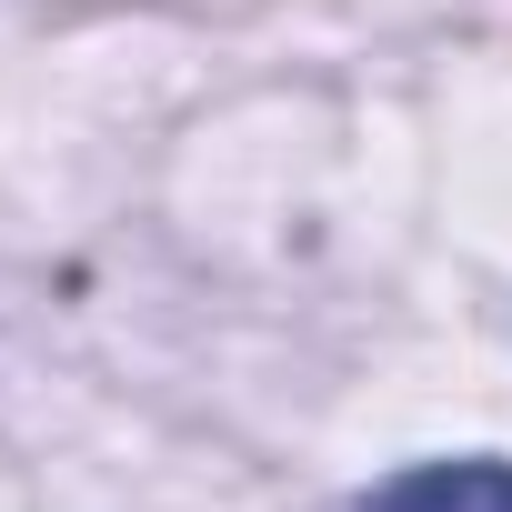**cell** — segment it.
<instances>
[{
	"label": "cell",
	"mask_w": 512,
	"mask_h": 512,
	"mask_svg": "<svg viewBox=\"0 0 512 512\" xmlns=\"http://www.w3.org/2000/svg\"><path fill=\"white\" fill-rule=\"evenodd\" d=\"M362 512H512V462H422L382 482Z\"/></svg>",
	"instance_id": "6da1fadb"
}]
</instances>
